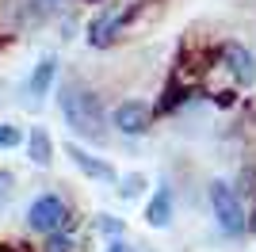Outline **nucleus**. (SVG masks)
<instances>
[{
  "label": "nucleus",
  "instance_id": "obj_6",
  "mask_svg": "<svg viewBox=\"0 0 256 252\" xmlns=\"http://www.w3.org/2000/svg\"><path fill=\"white\" fill-rule=\"evenodd\" d=\"M150 118H153V111L142 104V100H122V104L115 107L111 122H115L118 134L134 138V134H146V130H150Z\"/></svg>",
  "mask_w": 256,
  "mask_h": 252
},
{
  "label": "nucleus",
  "instance_id": "obj_8",
  "mask_svg": "<svg viewBox=\"0 0 256 252\" xmlns=\"http://www.w3.org/2000/svg\"><path fill=\"white\" fill-rule=\"evenodd\" d=\"M54 76H58V58L50 54V58H42V62L34 65L31 80H27V96H31V104H42V96L50 92Z\"/></svg>",
  "mask_w": 256,
  "mask_h": 252
},
{
  "label": "nucleus",
  "instance_id": "obj_12",
  "mask_svg": "<svg viewBox=\"0 0 256 252\" xmlns=\"http://www.w3.org/2000/svg\"><path fill=\"white\" fill-rule=\"evenodd\" d=\"M42 252H76L73 233H58V237H46V248Z\"/></svg>",
  "mask_w": 256,
  "mask_h": 252
},
{
  "label": "nucleus",
  "instance_id": "obj_5",
  "mask_svg": "<svg viewBox=\"0 0 256 252\" xmlns=\"http://www.w3.org/2000/svg\"><path fill=\"white\" fill-rule=\"evenodd\" d=\"M210 206H214V218L226 233H245L248 230V214L241 206V195H237L226 180H214L210 184Z\"/></svg>",
  "mask_w": 256,
  "mask_h": 252
},
{
  "label": "nucleus",
  "instance_id": "obj_9",
  "mask_svg": "<svg viewBox=\"0 0 256 252\" xmlns=\"http://www.w3.org/2000/svg\"><path fill=\"white\" fill-rule=\"evenodd\" d=\"M146 222H150L153 230H164V226L172 222V188L168 184H157L150 206H146Z\"/></svg>",
  "mask_w": 256,
  "mask_h": 252
},
{
  "label": "nucleus",
  "instance_id": "obj_10",
  "mask_svg": "<svg viewBox=\"0 0 256 252\" xmlns=\"http://www.w3.org/2000/svg\"><path fill=\"white\" fill-rule=\"evenodd\" d=\"M27 157H31L38 168H46L54 160V142H50V134H46L42 126H34L31 134H27Z\"/></svg>",
  "mask_w": 256,
  "mask_h": 252
},
{
  "label": "nucleus",
  "instance_id": "obj_15",
  "mask_svg": "<svg viewBox=\"0 0 256 252\" xmlns=\"http://www.w3.org/2000/svg\"><path fill=\"white\" fill-rule=\"evenodd\" d=\"M138 188H142V176H126V180H122V188H118V195H122V199H134Z\"/></svg>",
  "mask_w": 256,
  "mask_h": 252
},
{
  "label": "nucleus",
  "instance_id": "obj_14",
  "mask_svg": "<svg viewBox=\"0 0 256 252\" xmlns=\"http://www.w3.org/2000/svg\"><path fill=\"white\" fill-rule=\"evenodd\" d=\"M100 233H104V237H111V241H118V237H122V222L111 218V214H104V218H100Z\"/></svg>",
  "mask_w": 256,
  "mask_h": 252
},
{
  "label": "nucleus",
  "instance_id": "obj_17",
  "mask_svg": "<svg viewBox=\"0 0 256 252\" xmlns=\"http://www.w3.org/2000/svg\"><path fill=\"white\" fill-rule=\"evenodd\" d=\"M0 252H23V244H0Z\"/></svg>",
  "mask_w": 256,
  "mask_h": 252
},
{
  "label": "nucleus",
  "instance_id": "obj_13",
  "mask_svg": "<svg viewBox=\"0 0 256 252\" xmlns=\"http://www.w3.org/2000/svg\"><path fill=\"white\" fill-rule=\"evenodd\" d=\"M23 142V130L12 122H0V149H16Z\"/></svg>",
  "mask_w": 256,
  "mask_h": 252
},
{
  "label": "nucleus",
  "instance_id": "obj_7",
  "mask_svg": "<svg viewBox=\"0 0 256 252\" xmlns=\"http://www.w3.org/2000/svg\"><path fill=\"white\" fill-rule=\"evenodd\" d=\"M69 157H73V164L84 172L88 180H100V184H115L118 180V172L107 160H100V157H92L88 149H80V146H69Z\"/></svg>",
  "mask_w": 256,
  "mask_h": 252
},
{
  "label": "nucleus",
  "instance_id": "obj_2",
  "mask_svg": "<svg viewBox=\"0 0 256 252\" xmlns=\"http://www.w3.org/2000/svg\"><path fill=\"white\" fill-rule=\"evenodd\" d=\"M142 8H146V0H118V4L104 8L96 20L88 23V46L104 50V46L118 42L122 34H126V27L142 16Z\"/></svg>",
  "mask_w": 256,
  "mask_h": 252
},
{
  "label": "nucleus",
  "instance_id": "obj_11",
  "mask_svg": "<svg viewBox=\"0 0 256 252\" xmlns=\"http://www.w3.org/2000/svg\"><path fill=\"white\" fill-rule=\"evenodd\" d=\"M12 195H16V176H12L8 168H0V214H4V210H8Z\"/></svg>",
  "mask_w": 256,
  "mask_h": 252
},
{
  "label": "nucleus",
  "instance_id": "obj_1",
  "mask_svg": "<svg viewBox=\"0 0 256 252\" xmlns=\"http://www.w3.org/2000/svg\"><path fill=\"white\" fill-rule=\"evenodd\" d=\"M58 107H62V118L65 126L80 134L84 142H104L107 138V115H104V104L100 96L80 80H65L62 92H58Z\"/></svg>",
  "mask_w": 256,
  "mask_h": 252
},
{
  "label": "nucleus",
  "instance_id": "obj_3",
  "mask_svg": "<svg viewBox=\"0 0 256 252\" xmlns=\"http://www.w3.org/2000/svg\"><path fill=\"white\" fill-rule=\"evenodd\" d=\"M27 226L34 233H42V237H58V233H73V210L62 195H38V199L27 206Z\"/></svg>",
  "mask_w": 256,
  "mask_h": 252
},
{
  "label": "nucleus",
  "instance_id": "obj_4",
  "mask_svg": "<svg viewBox=\"0 0 256 252\" xmlns=\"http://www.w3.org/2000/svg\"><path fill=\"white\" fill-rule=\"evenodd\" d=\"M210 65H218V69L230 76L234 88H248V84L256 80V58L241 42H222V46L210 54Z\"/></svg>",
  "mask_w": 256,
  "mask_h": 252
},
{
  "label": "nucleus",
  "instance_id": "obj_16",
  "mask_svg": "<svg viewBox=\"0 0 256 252\" xmlns=\"http://www.w3.org/2000/svg\"><path fill=\"white\" fill-rule=\"evenodd\" d=\"M107 252H138V248H134V244H126L122 237H118V241H111V244H107Z\"/></svg>",
  "mask_w": 256,
  "mask_h": 252
}]
</instances>
